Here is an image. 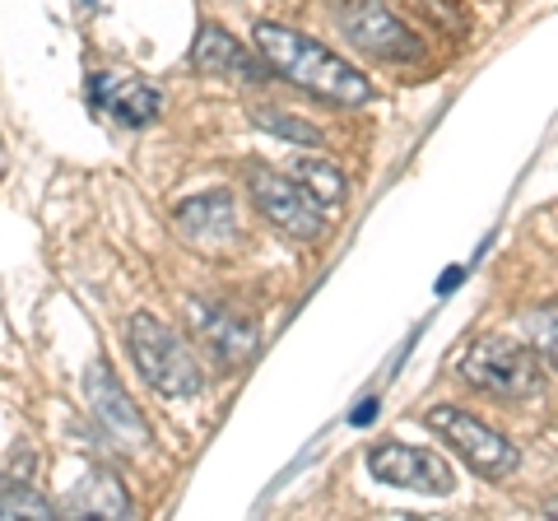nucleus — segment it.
Returning <instances> with one entry per match:
<instances>
[{
	"instance_id": "6",
	"label": "nucleus",
	"mask_w": 558,
	"mask_h": 521,
	"mask_svg": "<svg viewBox=\"0 0 558 521\" xmlns=\"http://www.w3.org/2000/svg\"><path fill=\"white\" fill-rule=\"evenodd\" d=\"M191 331L201 336L205 354L219 363V368H242L256 344H260V331H256V317L242 312L238 303H223V299H191Z\"/></svg>"
},
{
	"instance_id": "14",
	"label": "nucleus",
	"mask_w": 558,
	"mask_h": 521,
	"mask_svg": "<svg viewBox=\"0 0 558 521\" xmlns=\"http://www.w3.org/2000/svg\"><path fill=\"white\" fill-rule=\"evenodd\" d=\"M293 178H303V186L317 196L322 205H336V201H344V172L336 168V163H326V159H317V154H303L299 163H293Z\"/></svg>"
},
{
	"instance_id": "18",
	"label": "nucleus",
	"mask_w": 558,
	"mask_h": 521,
	"mask_svg": "<svg viewBox=\"0 0 558 521\" xmlns=\"http://www.w3.org/2000/svg\"><path fill=\"white\" fill-rule=\"evenodd\" d=\"M461 275H465V266H451V270L442 275V284H438V293H447L451 284H461Z\"/></svg>"
},
{
	"instance_id": "16",
	"label": "nucleus",
	"mask_w": 558,
	"mask_h": 521,
	"mask_svg": "<svg viewBox=\"0 0 558 521\" xmlns=\"http://www.w3.org/2000/svg\"><path fill=\"white\" fill-rule=\"evenodd\" d=\"M252 117H256V126L284 135V141H293V145H322V131L307 126V121H299V117H284V112H270V108H256Z\"/></svg>"
},
{
	"instance_id": "4",
	"label": "nucleus",
	"mask_w": 558,
	"mask_h": 521,
	"mask_svg": "<svg viewBox=\"0 0 558 521\" xmlns=\"http://www.w3.org/2000/svg\"><path fill=\"white\" fill-rule=\"evenodd\" d=\"M424 424L438 433L442 443H451L465 457V465L484 480H508L517 471V447L502 438L498 428H488L484 420H475L465 405H428L424 410Z\"/></svg>"
},
{
	"instance_id": "7",
	"label": "nucleus",
	"mask_w": 558,
	"mask_h": 521,
	"mask_svg": "<svg viewBox=\"0 0 558 521\" xmlns=\"http://www.w3.org/2000/svg\"><path fill=\"white\" fill-rule=\"evenodd\" d=\"M368 471L373 480L391 484V489H414V494H433L447 498L457 489V475L451 465L428 447H410V443H377L368 451Z\"/></svg>"
},
{
	"instance_id": "17",
	"label": "nucleus",
	"mask_w": 558,
	"mask_h": 521,
	"mask_svg": "<svg viewBox=\"0 0 558 521\" xmlns=\"http://www.w3.org/2000/svg\"><path fill=\"white\" fill-rule=\"evenodd\" d=\"M373 414H377V401H363L354 414H349V420H354V424H373Z\"/></svg>"
},
{
	"instance_id": "5",
	"label": "nucleus",
	"mask_w": 558,
	"mask_h": 521,
	"mask_svg": "<svg viewBox=\"0 0 558 521\" xmlns=\"http://www.w3.org/2000/svg\"><path fill=\"white\" fill-rule=\"evenodd\" d=\"M247 178H252L247 186H252L256 210L266 215L279 233H289V238H299V242L322 238V229H326L322 201L312 196L303 182H293V178H284V172H275V168H260V163L247 168Z\"/></svg>"
},
{
	"instance_id": "1",
	"label": "nucleus",
	"mask_w": 558,
	"mask_h": 521,
	"mask_svg": "<svg viewBox=\"0 0 558 521\" xmlns=\"http://www.w3.org/2000/svg\"><path fill=\"white\" fill-rule=\"evenodd\" d=\"M256 47L275 75H284L289 84H299V89L317 94L326 102H336V108H363L373 98V84L344 57H336L330 47L312 43L284 24H256Z\"/></svg>"
},
{
	"instance_id": "11",
	"label": "nucleus",
	"mask_w": 558,
	"mask_h": 521,
	"mask_svg": "<svg viewBox=\"0 0 558 521\" xmlns=\"http://www.w3.org/2000/svg\"><path fill=\"white\" fill-rule=\"evenodd\" d=\"M178 233L196 247H223V242L238 238V210H233V196L229 191H205V196H191L178 205Z\"/></svg>"
},
{
	"instance_id": "13",
	"label": "nucleus",
	"mask_w": 558,
	"mask_h": 521,
	"mask_svg": "<svg viewBox=\"0 0 558 521\" xmlns=\"http://www.w3.org/2000/svg\"><path fill=\"white\" fill-rule=\"evenodd\" d=\"M57 512H65V517H131V498L112 471H89L57 502Z\"/></svg>"
},
{
	"instance_id": "12",
	"label": "nucleus",
	"mask_w": 558,
	"mask_h": 521,
	"mask_svg": "<svg viewBox=\"0 0 558 521\" xmlns=\"http://www.w3.org/2000/svg\"><path fill=\"white\" fill-rule=\"evenodd\" d=\"M191 65L201 75H233V80H266L270 71L260 65L238 38H229L219 24H201L196 43H191Z\"/></svg>"
},
{
	"instance_id": "3",
	"label": "nucleus",
	"mask_w": 558,
	"mask_h": 521,
	"mask_svg": "<svg viewBox=\"0 0 558 521\" xmlns=\"http://www.w3.org/2000/svg\"><path fill=\"white\" fill-rule=\"evenodd\" d=\"M457 373L470 381V387L498 396V401H531V396H539V387H545L539 359L512 336H480L461 354Z\"/></svg>"
},
{
	"instance_id": "9",
	"label": "nucleus",
	"mask_w": 558,
	"mask_h": 521,
	"mask_svg": "<svg viewBox=\"0 0 558 521\" xmlns=\"http://www.w3.org/2000/svg\"><path fill=\"white\" fill-rule=\"evenodd\" d=\"M84 396H89V410H94V420L112 433V438L121 447H149V424H145V414H140L131 405V396L121 391V381L112 377V368L102 359L89 363V373H84Z\"/></svg>"
},
{
	"instance_id": "2",
	"label": "nucleus",
	"mask_w": 558,
	"mask_h": 521,
	"mask_svg": "<svg viewBox=\"0 0 558 521\" xmlns=\"http://www.w3.org/2000/svg\"><path fill=\"white\" fill-rule=\"evenodd\" d=\"M126 344H131L140 377H145L159 396H168V401H191V396L205 391V373H201L196 354H191L186 340L178 331H168L159 317L135 312L126 322Z\"/></svg>"
},
{
	"instance_id": "15",
	"label": "nucleus",
	"mask_w": 558,
	"mask_h": 521,
	"mask_svg": "<svg viewBox=\"0 0 558 521\" xmlns=\"http://www.w3.org/2000/svg\"><path fill=\"white\" fill-rule=\"evenodd\" d=\"M0 517H57V502L38 489H28L24 480H14L0 489Z\"/></svg>"
},
{
	"instance_id": "10",
	"label": "nucleus",
	"mask_w": 558,
	"mask_h": 521,
	"mask_svg": "<svg viewBox=\"0 0 558 521\" xmlns=\"http://www.w3.org/2000/svg\"><path fill=\"white\" fill-rule=\"evenodd\" d=\"M89 102L98 112H108L121 126H149L163 112V94L149 80L117 75V71H94L89 75Z\"/></svg>"
},
{
	"instance_id": "8",
	"label": "nucleus",
	"mask_w": 558,
	"mask_h": 521,
	"mask_svg": "<svg viewBox=\"0 0 558 521\" xmlns=\"http://www.w3.org/2000/svg\"><path fill=\"white\" fill-rule=\"evenodd\" d=\"M340 24H344L349 43L381 61H414L418 51H424V43H418L381 0H349V5H340Z\"/></svg>"
}]
</instances>
